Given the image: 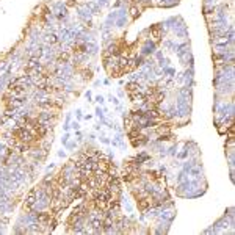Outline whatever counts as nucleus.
<instances>
[{"mask_svg":"<svg viewBox=\"0 0 235 235\" xmlns=\"http://www.w3.org/2000/svg\"><path fill=\"white\" fill-rule=\"evenodd\" d=\"M38 201V188H33L28 193V196L25 198V202H24V210L25 212H31V209H33V205L36 204Z\"/></svg>","mask_w":235,"mask_h":235,"instance_id":"f257e3e1","label":"nucleus"},{"mask_svg":"<svg viewBox=\"0 0 235 235\" xmlns=\"http://www.w3.org/2000/svg\"><path fill=\"white\" fill-rule=\"evenodd\" d=\"M46 41L49 42V44H55V42L58 41V36H57L55 33H50V35L46 36Z\"/></svg>","mask_w":235,"mask_h":235,"instance_id":"7ed1b4c3","label":"nucleus"},{"mask_svg":"<svg viewBox=\"0 0 235 235\" xmlns=\"http://www.w3.org/2000/svg\"><path fill=\"white\" fill-rule=\"evenodd\" d=\"M69 61V53L68 52H61L60 55H58V63L60 65H65V63Z\"/></svg>","mask_w":235,"mask_h":235,"instance_id":"f03ea898","label":"nucleus"},{"mask_svg":"<svg viewBox=\"0 0 235 235\" xmlns=\"http://www.w3.org/2000/svg\"><path fill=\"white\" fill-rule=\"evenodd\" d=\"M68 149H72V147H75V143H66Z\"/></svg>","mask_w":235,"mask_h":235,"instance_id":"423d86ee","label":"nucleus"},{"mask_svg":"<svg viewBox=\"0 0 235 235\" xmlns=\"http://www.w3.org/2000/svg\"><path fill=\"white\" fill-rule=\"evenodd\" d=\"M86 52H89L91 55H94V53L97 52V46L93 44V42H91V44H86Z\"/></svg>","mask_w":235,"mask_h":235,"instance_id":"20e7f679","label":"nucleus"},{"mask_svg":"<svg viewBox=\"0 0 235 235\" xmlns=\"http://www.w3.org/2000/svg\"><path fill=\"white\" fill-rule=\"evenodd\" d=\"M58 155H60V157H65L66 154H65V151H60V152H58Z\"/></svg>","mask_w":235,"mask_h":235,"instance_id":"0eeeda50","label":"nucleus"},{"mask_svg":"<svg viewBox=\"0 0 235 235\" xmlns=\"http://www.w3.org/2000/svg\"><path fill=\"white\" fill-rule=\"evenodd\" d=\"M5 68H6V63H5V61H2V63H0V71H3Z\"/></svg>","mask_w":235,"mask_h":235,"instance_id":"39448f33","label":"nucleus"}]
</instances>
